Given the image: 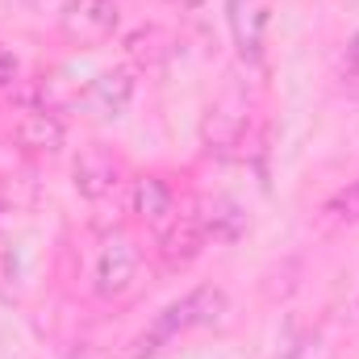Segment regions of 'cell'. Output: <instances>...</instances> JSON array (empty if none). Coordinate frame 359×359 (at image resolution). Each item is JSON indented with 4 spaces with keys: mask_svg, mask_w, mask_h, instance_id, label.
<instances>
[{
    "mask_svg": "<svg viewBox=\"0 0 359 359\" xmlns=\"http://www.w3.org/2000/svg\"><path fill=\"white\" fill-rule=\"evenodd\" d=\"M117 180H121V163L104 151V147H88L80 159H76V188L84 192V196H104V192H113L117 188Z\"/></svg>",
    "mask_w": 359,
    "mask_h": 359,
    "instance_id": "cell-7",
    "label": "cell"
},
{
    "mask_svg": "<svg viewBox=\"0 0 359 359\" xmlns=\"http://www.w3.org/2000/svg\"><path fill=\"white\" fill-rule=\"evenodd\" d=\"M130 209H134L147 226L163 230V226L176 217V196H172V188L159 176H142V180H134V188H130Z\"/></svg>",
    "mask_w": 359,
    "mask_h": 359,
    "instance_id": "cell-6",
    "label": "cell"
},
{
    "mask_svg": "<svg viewBox=\"0 0 359 359\" xmlns=\"http://www.w3.org/2000/svg\"><path fill=\"white\" fill-rule=\"evenodd\" d=\"M121 25V8L113 0H67L59 13V29L76 42V46H100L117 34Z\"/></svg>",
    "mask_w": 359,
    "mask_h": 359,
    "instance_id": "cell-2",
    "label": "cell"
},
{
    "mask_svg": "<svg viewBox=\"0 0 359 359\" xmlns=\"http://www.w3.org/2000/svg\"><path fill=\"white\" fill-rule=\"evenodd\" d=\"M343 88L351 92V96H359V34L347 42V55H343Z\"/></svg>",
    "mask_w": 359,
    "mask_h": 359,
    "instance_id": "cell-11",
    "label": "cell"
},
{
    "mask_svg": "<svg viewBox=\"0 0 359 359\" xmlns=\"http://www.w3.org/2000/svg\"><path fill=\"white\" fill-rule=\"evenodd\" d=\"M326 213H334L339 222H359V180L326 201Z\"/></svg>",
    "mask_w": 359,
    "mask_h": 359,
    "instance_id": "cell-10",
    "label": "cell"
},
{
    "mask_svg": "<svg viewBox=\"0 0 359 359\" xmlns=\"http://www.w3.org/2000/svg\"><path fill=\"white\" fill-rule=\"evenodd\" d=\"M130 92H134L130 76H121V72H117V76H100L88 92V104L100 117H117V113L130 104Z\"/></svg>",
    "mask_w": 359,
    "mask_h": 359,
    "instance_id": "cell-9",
    "label": "cell"
},
{
    "mask_svg": "<svg viewBox=\"0 0 359 359\" xmlns=\"http://www.w3.org/2000/svg\"><path fill=\"white\" fill-rule=\"evenodd\" d=\"M226 305H230V301H226L222 288H213V284L192 288L184 301H176V305L163 309V318L155 322L151 339H142V355H151L159 343L176 339V334H184V330H196V326H213V322H222V318H226Z\"/></svg>",
    "mask_w": 359,
    "mask_h": 359,
    "instance_id": "cell-1",
    "label": "cell"
},
{
    "mask_svg": "<svg viewBox=\"0 0 359 359\" xmlns=\"http://www.w3.org/2000/svg\"><path fill=\"white\" fill-rule=\"evenodd\" d=\"M205 243H209V222H205L201 213H184V217L176 213V217L159 230V255H163L168 268L192 264V259L205 251Z\"/></svg>",
    "mask_w": 359,
    "mask_h": 359,
    "instance_id": "cell-4",
    "label": "cell"
},
{
    "mask_svg": "<svg viewBox=\"0 0 359 359\" xmlns=\"http://www.w3.org/2000/svg\"><path fill=\"white\" fill-rule=\"evenodd\" d=\"M13 80H17V59L0 46V88H4V84H13Z\"/></svg>",
    "mask_w": 359,
    "mask_h": 359,
    "instance_id": "cell-12",
    "label": "cell"
},
{
    "mask_svg": "<svg viewBox=\"0 0 359 359\" xmlns=\"http://www.w3.org/2000/svg\"><path fill=\"white\" fill-rule=\"evenodd\" d=\"M138 264H142V255L126 234L104 238V247L96 255V292L100 297H126L138 280Z\"/></svg>",
    "mask_w": 359,
    "mask_h": 359,
    "instance_id": "cell-3",
    "label": "cell"
},
{
    "mask_svg": "<svg viewBox=\"0 0 359 359\" xmlns=\"http://www.w3.org/2000/svg\"><path fill=\"white\" fill-rule=\"evenodd\" d=\"M226 17H230L234 46L247 59H259L264 34H268V21H271V0H226Z\"/></svg>",
    "mask_w": 359,
    "mask_h": 359,
    "instance_id": "cell-5",
    "label": "cell"
},
{
    "mask_svg": "<svg viewBox=\"0 0 359 359\" xmlns=\"http://www.w3.org/2000/svg\"><path fill=\"white\" fill-rule=\"evenodd\" d=\"M63 138H67L63 121H59L55 113H46V109L25 113V117L17 121V142H21L25 151H59Z\"/></svg>",
    "mask_w": 359,
    "mask_h": 359,
    "instance_id": "cell-8",
    "label": "cell"
}]
</instances>
